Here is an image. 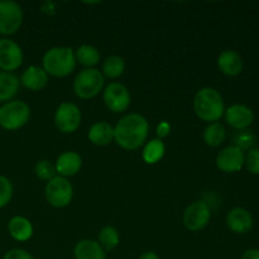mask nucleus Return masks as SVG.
<instances>
[{"mask_svg":"<svg viewBox=\"0 0 259 259\" xmlns=\"http://www.w3.org/2000/svg\"><path fill=\"white\" fill-rule=\"evenodd\" d=\"M148 120L141 114L124 115L114 126V141L123 149L136 151L146 143L148 138Z\"/></svg>","mask_w":259,"mask_h":259,"instance_id":"f257e3e1","label":"nucleus"},{"mask_svg":"<svg viewBox=\"0 0 259 259\" xmlns=\"http://www.w3.org/2000/svg\"><path fill=\"white\" fill-rule=\"evenodd\" d=\"M194 110L201 120L217 123L225 113L224 99L217 89L202 88L195 94Z\"/></svg>","mask_w":259,"mask_h":259,"instance_id":"f03ea898","label":"nucleus"},{"mask_svg":"<svg viewBox=\"0 0 259 259\" xmlns=\"http://www.w3.org/2000/svg\"><path fill=\"white\" fill-rule=\"evenodd\" d=\"M75 51L71 47H53L45 53L42 58L43 70L47 75L55 77H66L76 67Z\"/></svg>","mask_w":259,"mask_h":259,"instance_id":"7ed1b4c3","label":"nucleus"},{"mask_svg":"<svg viewBox=\"0 0 259 259\" xmlns=\"http://www.w3.org/2000/svg\"><path fill=\"white\" fill-rule=\"evenodd\" d=\"M105 78L98 68H83L76 75L73 91L80 99H93L103 91Z\"/></svg>","mask_w":259,"mask_h":259,"instance_id":"20e7f679","label":"nucleus"},{"mask_svg":"<svg viewBox=\"0 0 259 259\" xmlns=\"http://www.w3.org/2000/svg\"><path fill=\"white\" fill-rule=\"evenodd\" d=\"M30 108L22 100H12L0 108V126L5 131H17L28 123Z\"/></svg>","mask_w":259,"mask_h":259,"instance_id":"39448f33","label":"nucleus"},{"mask_svg":"<svg viewBox=\"0 0 259 259\" xmlns=\"http://www.w3.org/2000/svg\"><path fill=\"white\" fill-rule=\"evenodd\" d=\"M45 196L51 206L58 207V209L66 207L72 201L73 187L67 179L56 176L46 185Z\"/></svg>","mask_w":259,"mask_h":259,"instance_id":"423d86ee","label":"nucleus"},{"mask_svg":"<svg viewBox=\"0 0 259 259\" xmlns=\"http://www.w3.org/2000/svg\"><path fill=\"white\" fill-rule=\"evenodd\" d=\"M23 23V10L18 3L12 0L0 2V33L14 34Z\"/></svg>","mask_w":259,"mask_h":259,"instance_id":"0eeeda50","label":"nucleus"},{"mask_svg":"<svg viewBox=\"0 0 259 259\" xmlns=\"http://www.w3.org/2000/svg\"><path fill=\"white\" fill-rule=\"evenodd\" d=\"M81 124V110L76 104L62 103L55 114V125L61 133H73Z\"/></svg>","mask_w":259,"mask_h":259,"instance_id":"6e6552de","label":"nucleus"},{"mask_svg":"<svg viewBox=\"0 0 259 259\" xmlns=\"http://www.w3.org/2000/svg\"><path fill=\"white\" fill-rule=\"evenodd\" d=\"M211 218L209 205L205 201H195L184 212V225L191 232H199L207 227Z\"/></svg>","mask_w":259,"mask_h":259,"instance_id":"1a4fd4ad","label":"nucleus"},{"mask_svg":"<svg viewBox=\"0 0 259 259\" xmlns=\"http://www.w3.org/2000/svg\"><path fill=\"white\" fill-rule=\"evenodd\" d=\"M104 103L113 113H123L131 105V93L123 83L111 82L104 90Z\"/></svg>","mask_w":259,"mask_h":259,"instance_id":"9d476101","label":"nucleus"},{"mask_svg":"<svg viewBox=\"0 0 259 259\" xmlns=\"http://www.w3.org/2000/svg\"><path fill=\"white\" fill-rule=\"evenodd\" d=\"M24 55L18 43L3 38L0 39V68L5 72H12L22 66Z\"/></svg>","mask_w":259,"mask_h":259,"instance_id":"9b49d317","label":"nucleus"},{"mask_svg":"<svg viewBox=\"0 0 259 259\" xmlns=\"http://www.w3.org/2000/svg\"><path fill=\"white\" fill-rule=\"evenodd\" d=\"M245 154L237 146H229L218 153L215 163L217 167L224 174L239 172L244 166Z\"/></svg>","mask_w":259,"mask_h":259,"instance_id":"f8f14e48","label":"nucleus"},{"mask_svg":"<svg viewBox=\"0 0 259 259\" xmlns=\"http://www.w3.org/2000/svg\"><path fill=\"white\" fill-rule=\"evenodd\" d=\"M225 119L230 126L239 131L249 128L254 119L252 109L243 104H234L225 110Z\"/></svg>","mask_w":259,"mask_h":259,"instance_id":"ddd939ff","label":"nucleus"},{"mask_svg":"<svg viewBox=\"0 0 259 259\" xmlns=\"http://www.w3.org/2000/svg\"><path fill=\"white\" fill-rule=\"evenodd\" d=\"M227 225L237 234H245L253 227V217L244 207H234L227 215Z\"/></svg>","mask_w":259,"mask_h":259,"instance_id":"4468645a","label":"nucleus"},{"mask_svg":"<svg viewBox=\"0 0 259 259\" xmlns=\"http://www.w3.org/2000/svg\"><path fill=\"white\" fill-rule=\"evenodd\" d=\"M81 166H82V158L80 154L73 151L63 152L62 154H60L55 164L56 172L65 179L75 176L81 169Z\"/></svg>","mask_w":259,"mask_h":259,"instance_id":"2eb2a0df","label":"nucleus"},{"mask_svg":"<svg viewBox=\"0 0 259 259\" xmlns=\"http://www.w3.org/2000/svg\"><path fill=\"white\" fill-rule=\"evenodd\" d=\"M218 67L224 75L238 76L243 70V58L235 51L227 50L218 57Z\"/></svg>","mask_w":259,"mask_h":259,"instance_id":"dca6fc26","label":"nucleus"},{"mask_svg":"<svg viewBox=\"0 0 259 259\" xmlns=\"http://www.w3.org/2000/svg\"><path fill=\"white\" fill-rule=\"evenodd\" d=\"M20 82L25 89L32 91H39L45 89L48 83V75L42 67L38 66H29L23 72L20 77Z\"/></svg>","mask_w":259,"mask_h":259,"instance_id":"f3484780","label":"nucleus"},{"mask_svg":"<svg viewBox=\"0 0 259 259\" xmlns=\"http://www.w3.org/2000/svg\"><path fill=\"white\" fill-rule=\"evenodd\" d=\"M73 254L76 259H105L106 253L99 242L93 239H82L75 245Z\"/></svg>","mask_w":259,"mask_h":259,"instance_id":"a211bd4d","label":"nucleus"},{"mask_svg":"<svg viewBox=\"0 0 259 259\" xmlns=\"http://www.w3.org/2000/svg\"><path fill=\"white\" fill-rule=\"evenodd\" d=\"M8 230L12 238L18 242H27L33 235V225L27 218L14 217L8 223Z\"/></svg>","mask_w":259,"mask_h":259,"instance_id":"6ab92c4d","label":"nucleus"},{"mask_svg":"<svg viewBox=\"0 0 259 259\" xmlns=\"http://www.w3.org/2000/svg\"><path fill=\"white\" fill-rule=\"evenodd\" d=\"M89 139L95 146H108L114 139V128L106 121H98L91 125L89 131Z\"/></svg>","mask_w":259,"mask_h":259,"instance_id":"aec40b11","label":"nucleus"},{"mask_svg":"<svg viewBox=\"0 0 259 259\" xmlns=\"http://www.w3.org/2000/svg\"><path fill=\"white\" fill-rule=\"evenodd\" d=\"M20 80L13 72L0 71V103L10 101L18 94Z\"/></svg>","mask_w":259,"mask_h":259,"instance_id":"412c9836","label":"nucleus"},{"mask_svg":"<svg viewBox=\"0 0 259 259\" xmlns=\"http://www.w3.org/2000/svg\"><path fill=\"white\" fill-rule=\"evenodd\" d=\"M76 62L86 66V68H94L100 61V52L91 45H82L75 51Z\"/></svg>","mask_w":259,"mask_h":259,"instance_id":"4be33fe9","label":"nucleus"},{"mask_svg":"<svg viewBox=\"0 0 259 259\" xmlns=\"http://www.w3.org/2000/svg\"><path fill=\"white\" fill-rule=\"evenodd\" d=\"M166 152V146L161 139H152L146 144L143 149V161L148 164H156L161 161Z\"/></svg>","mask_w":259,"mask_h":259,"instance_id":"5701e85b","label":"nucleus"},{"mask_svg":"<svg viewBox=\"0 0 259 259\" xmlns=\"http://www.w3.org/2000/svg\"><path fill=\"white\" fill-rule=\"evenodd\" d=\"M204 142L209 147H219L225 141V128L220 123H211L205 128L204 131Z\"/></svg>","mask_w":259,"mask_h":259,"instance_id":"b1692460","label":"nucleus"},{"mask_svg":"<svg viewBox=\"0 0 259 259\" xmlns=\"http://www.w3.org/2000/svg\"><path fill=\"white\" fill-rule=\"evenodd\" d=\"M125 71V62L119 56H110L103 63V75L109 78L120 77Z\"/></svg>","mask_w":259,"mask_h":259,"instance_id":"393cba45","label":"nucleus"},{"mask_svg":"<svg viewBox=\"0 0 259 259\" xmlns=\"http://www.w3.org/2000/svg\"><path fill=\"white\" fill-rule=\"evenodd\" d=\"M119 232L114 227H104L99 232V244L105 252L115 249L119 244Z\"/></svg>","mask_w":259,"mask_h":259,"instance_id":"a878e982","label":"nucleus"},{"mask_svg":"<svg viewBox=\"0 0 259 259\" xmlns=\"http://www.w3.org/2000/svg\"><path fill=\"white\" fill-rule=\"evenodd\" d=\"M234 142H235L234 146H237L238 148L242 149L243 152H244V149L250 151V149L255 148L254 146L255 143H257V137H255L250 131L244 129V131H240L239 133L235 136Z\"/></svg>","mask_w":259,"mask_h":259,"instance_id":"bb28decb","label":"nucleus"},{"mask_svg":"<svg viewBox=\"0 0 259 259\" xmlns=\"http://www.w3.org/2000/svg\"><path fill=\"white\" fill-rule=\"evenodd\" d=\"M34 172L38 179L43 180V181H50L53 177H56V174H57L56 167L47 159H42V161L37 162L34 166Z\"/></svg>","mask_w":259,"mask_h":259,"instance_id":"cd10ccee","label":"nucleus"},{"mask_svg":"<svg viewBox=\"0 0 259 259\" xmlns=\"http://www.w3.org/2000/svg\"><path fill=\"white\" fill-rule=\"evenodd\" d=\"M13 185L5 176H0V209L7 206L13 197Z\"/></svg>","mask_w":259,"mask_h":259,"instance_id":"c85d7f7f","label":"nucleus"},{"mask_svg":"<svg viewBox=\"0 0 259 259\" xmlns=\"http://www.w3.org/2000/svg\"><path fill=\"white\" fill-rule=\"evenodd\" d=\"M244 164L250 174L259 175V148H253L248 151Z\"/></svg>","mask_w":259,"mask_h":259,"instance_id":"c756f323","label":"nucleus"},{"mask_svg":"<svg viewBox=\"0 0 259 259\" xmlns=\"http://www.w3.org/2000/svg\"><path fill=\"white\" fill-rule=\"evenodd\" d=\"M4 259H34V258H33V255L30 254V253H28L27 250L15 248V249L9 250V252L4 255Z\"/></svg>","mask_w":259,"mask_h":259,"instance_id":"7c9ffc66","label":"nucleus"},{"mask_svg":"<svg viewBox=\"0 0 259 259\" xmlns=\"http://www.w3.org/2000/svg\"><path fill=\"white\" fill-rule=\"evenodd\" d=\"M169 133H171V124L166 120H162L161 123L157 125V136H158L159 138H166Z\"/></svg>","mask_w":259,"mask_h":259,"instance_id":"2f4dec72","label":"nucleus"},{"mask_svg":"<svg viewBox=\"0 0 259 259\" xmlns=\"http://www.w3.org/2000/svg\"><path fill=\"white\" fill-rule=\"evenodd\" d=\"M240 259H259V249L253 248V249L245 250Z\"/></svg>","mask_w":259,"mask_h":259,"instance_id":"473e14b6","label":"nucleus"},{"mask_svg":"<svg viewBox=\"0 0 259 259\" xmlns=\"http://www.w3.org/2000/svg\"><path fill=\"white\" fill-rule=\"evenodd\" d=\"M139 259H161V258H159V255L157 254L156 252H153V250H149V252L143 253Z\"/></svg>","mask_w":259,"mask_h":259,"instance_id":"72a5a7b5","label":"nucleus"}]
</instances>
